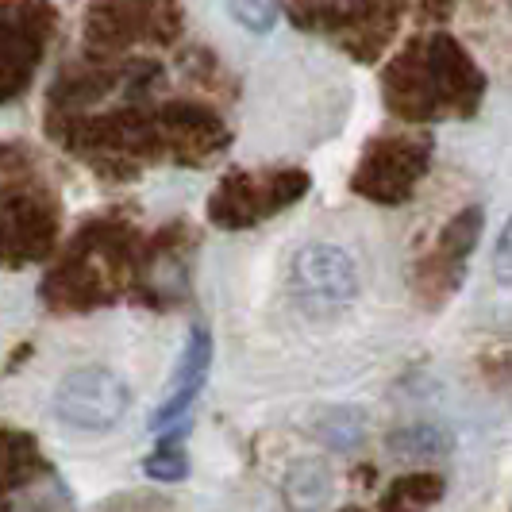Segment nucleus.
I'll return each instance as SVG.
<instances>
[{
    "label": "nucleus",
    "instance_id": "f257e3e1",
    "mask_svg": "<svg viewBox=\"0 0 512 512\" xmlns=\"http://www.w3.org/2000/svg\"><path fill=\"white\" fill-rule=\"evenodd\" d=\"M289 289L308 316H335L359 297V266L335 243H305L289 262Z\"/></svg>",
    "mask_w": 512,
    "mask_h": 512
},
{
    "label": "nucleus",
    "instance_id": "f03ea898",
    "mask_svg": "<svg viewBox=\"0 0 512 512\" xmlns=\"http://www.w3.org/2000/svg\"><path fill=\"white\" fill-rule=\"evenodd\" d=\"M131 405L128 382L104 366L70 370L54 389V416L77 432H108L124 420Z\"/></svg>",
    "mask_w": 512,
    "mask_h": 512
},
{
    "label": "nucleus",
    "instance_id": "7ed1b4c3",
    "mask_svg": "<svg viewBox=\"0 0 512 512\" xmlns=\"http://www.w3.org/2000/svg\"><path fill=\"white\" fill-rule=\"evenodd\" d=\"M428 139H409V135H393V139H378L370 151L362 154L359 174H355V189L362 197L378 201V205H401L409 201L412 189L420 185L424 170H428Z\"/></svg>",
    "mask_w": 512,
    "mask_h": 512
},
{
    "label": "nucleus",
    "instance_id": "20e7f679",
    "mask_svg": "<svg viewBox=\"0 0 512 512\" xmlns=\"http://www.w3.org/2000/svg\"><path fill=\"white\" fill-rule=\"evenodd\" d=\"M308 189V178L301 170H278V174H262V178H247L235 174L228 178L216 197H212V220L224 228H247L255 220L274 216L278 208L301 201Z\"/></svg>",
    "mask_w": 512,
    "mask_h": 512
},
{
    "label": "nucleus",
    "instance_id": "39448f33",
    "mask_svg": "<svg viewBox=\"0 0 512 512\" xmlns=\"http://www.w3.org/2000/svg\"><path fill=\"white\" fill-rule=\"evenodd\" d=\"M424 51H428V70L436 81L439 112L443 116H474V108L482 104L486 77L470 62V54L462 51L451 35H432L424 43Z\"/></svg>",
    "mask_w": 512,
    "mask_h": 512
},
{
    "label": "nucleus",
    "instance_id": "423d86ee",
    "mask_svg": "<svg viewBox=\"0 0 512 512\" xmlns=\"http://www.w3.org/2000/svg\"><path fill=\"white\" fill-rule=\"evenodd\" d=\"M482 224H486L482 208H462L459 216L443 228L439 247L424 258V266H420V285H424V293H428L432 301H436V297H451V293L459 289L462 270H466V262L474 255L478 239H482Z\"/></svg>",
    "mask_w": 512,
    "mask_h": 512
},
{
    "label": "nucleus",
    "instance_id": "0eeeda50",
    "mask_svg": "<svg viewBox=\"0 0 512 512\" xmlns=\"http://www.w3.org/2000/svg\"><path fill=\"white\" fill-rule=\"evenodd\" d=\"M208 366H212V335L205 328H193L189 332V343H185V355L178 362V378H174V389L170 397L151 412V432H166L174 428L185 412L193 409V401L201 397V389L208 382Z\"/></svg>",
    "mask_w": 512,
    "mask_h": 512
},
{
    "label": "nucleus",
    "instance_id": "6e6552de",
    "mask_svg": "<svg viewBox=\"0 0 512 512\" xmlns=\"http://www.w3.org/2000/svg\"><path fill=\"white\" fill-rule=\"evenodd\" d=\"M447 493V478L436 470H412L393 478L382 497V512H428L436 509Z\"/></svg>",
    "mask_w": 512,
    "mask_h": 512
},
{
    "label": "nucleus",
    "instance_id": "1a4fd4ad",
    "mask_svg": "<svg viewBox=\"0 0 512 512\" xmlns=\"http://www.w3.org/2000/svg\"><path fill=\"white\" fill-rule=\"evenodd\" d=\"M285 501L297 512H320L332 501V470L316 459L297 462L285 474Z\"/></svg>",
    "mask_w": 512,
    "mask_h": 512
},
{
    "label": "nucleus",
    "instance_id": "9d476101",
    "mask_svg": "<svg viewBox=\"0 0 512 512\" xmlns=\"http://www.w3.org/2000/svg\"><path fill=\"white\" fill-rule=\"evenodd\" d=\"M389 451L401 459H439L451 451V436L432 424H412V428H401L389 436Z\"/></svg>",
    "mask_w": 512,
    "mask_h": 512
},
{
    "label": "nucleus",
    "instance_id": "9b49d317",
    "mask_svg": "<svg viewBox=\"0 0 512 512\" xmlns=\"http://www.w3.org/2000/svg\"><path fill=\"white\" fill-rule=\"evenodd\" d=\"M39 466V455L31 447L27 436H16V432H0V486H20L35 474Z\"/></svg>",
    "mask_w": 512,
    "mask_h": 512
},
{
    "label": "nucleus",
    "instance_id": "f8f14e48",
    "mask_svg": "<svg viewBox=\"0 0 512 512\" xmlns=\"http://www.w3.org/2000/svg\"><path fill=\"white\" fill-rule=\"evenodd\" d=\"M181 436L185 432H162L158 447L143 462L147 478H154V482H181L189 474V462H185V451H181Z\"/></svg>",
    "mask_w": 512,
    "mask_h": 512
},
{
    "label": "nucleus",
    "instance_id": "ddd939ff",
    "mask_svg": "<svg viewBox=\"0 0 512 512\" xmlns=\"http://www.w3.org/2000/svg\"><path fill=\"white\" fill-rule=\"evenodd\" d=\"M316 436L324 439L332 451H355L366 436V416L359 409H335L320 420Z\"/></svg>",
    "mask_w": 512,
    "mask_h": 512
},
{
    "label": "nucleus",
    "instance_id": "4468645a",
    "mask_svg": "<svg viewBox=\"0 0 512 512\" xmlns=\"http://www.w3.org/2000/svg\"><path fill=\"white\" fill-rule=\"evenodd\" d=\"M228 12L235 16V24L255 31V35H266L270 27L278 24L282 16V0H228Z\"/></svg>",
    "mask_w": 512,
    "mask_h": 512
},
{
    "label": "nucleus",
    "instance_id": "2eb2a0df",
    "mask_svg": "<svg viewBox=\"0 0 512 512\" xmlns=\"http://www.w3.org/2000/svg\"><path fill=\"white\" fill-rule=\"evenodd\" d=\"M493 274L501 285H512V216L497 235V247H493Z\"/></svg>",
    "mask_w": 512,
    "mask_h": 512
},
{
    "label": "nucleus",
    "instance_id": "dca6fc26",
    "mask_svg": "<svg viewBox=\"0 0 512 512\" xmlns=\"http://www.w3.org/2000/svg\"><path fill=\"white\" fill-rule=\"evenodd\" d=\"M0 512H4V501H0Z\"/></svg>",
    "mask_w": 512,
    "mask_h": 512
}]
</instances>
